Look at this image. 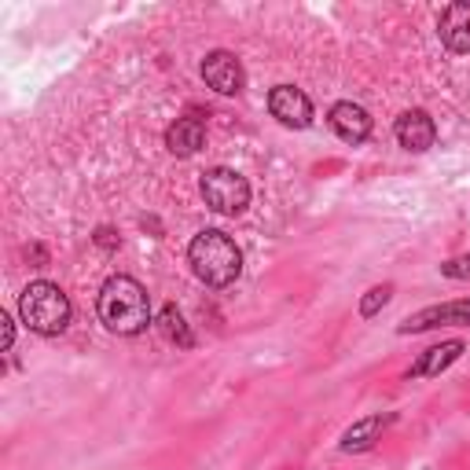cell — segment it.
Segmentation results:
<instances>
[{
	"instance_id": "1",
	"label": "cell",
	"mask_w": 470,
	"mask_h": 470,
	"mask_svg": "<svg viewBox=\"0 0 470 470\" xmlns=\"http://www.w3.org/2000/svg\"><path fill=\"white\" fill-rule=\"evenodd\" d=\"M100 320L107 331L121 334V338H133L140 331H147L151 324V301H147V291L136 284L133 276H111L103 291H100Z\"/></svg>"
},
{
	"instance_id": "2",
	"label": "cell",
	"mask_w": 470,
	"mask_h": 470,
	"mask_svg": "<svg viewBox=\"0 0 470 470\" xmlns=\"http://www.w3.org/2000/svg\"><path fill=\"white\" fill-rule=\"evenodd\" d=\"M187 265H192V272L206 287H228L243 272V250L235 246L232 235L206 228L192 239V246H187Z\"/></svg>"
},
{
	"instance_id": "3",
	"label": "cell",
	"mask_w": 470,
	"mask_h": 470,
	"mask_svg": "<svg viewBox=\"0 0 470 470\" xmlns=\"http://www.w3.org/2000/svg\"><path fill=\"white\" fill-rule=\"evenodd\" d=\"M19 317L29 331L37 334H62L70 327V317H74V305L67 298V291L48 284V279H37V284H29L19 298Z\"/></svg>"
},
{
	"instance_id": "4",
	"label": "cell",
	"mask_w": 470,
	"mask_h": 470,
	"mask_svg": "<svg viewBox=\"0 0 470 470\" xmlns=\"http://www.w3.org/2000/svg\"><path fill=\"white\" fill-rule=\"evenodd\" d=\"M199 192L206 199V206L213 213H243L250 206V184L243 173L228 169V166H217V169H206L202 173V184H199Z\"/></svg>"
},
{
	"instance_id": "5",
	"label": "cell",
	"mask_w": 470,
	"mask_h": 470,
	"mask_svg": "<svg viewBox=\"0 0 470 470\" xmlns=\"http://www.w3.org/2000/svg\"><path fill=\"white\" fill-rule=\"evenodd\" d=\"M433 327H470V298L419 309L416 317H408L397 327V334H419V331H433Z\"/></svg>"
},
{
	"instance_id": "6",
	"label": "cell",
	"mask_w": 470,
	"mask_h": 470,
	"mask_svg": "<svg viewBox=\"0 0 470 470\" xmlns=\"http://www.w3.org/2000/svg\"><path fill=\"white\" fill-rule=\"evenodd\" d=\"M202 81L221 92V96H239L243 85H246V74H243V62L235 59V52H225L217 48L202 59Z\"/></svg>"
},
{
	"instance_id": "7",
	"label": "cell",
	"mask_w": 470,
	"mask_h": 470,
	"mask_svg": "<svg viewBox=\"0 0 470 470\" xmlns=\"http://www.w3.org/2000/svg\"><path fill=\"white\" fill-rule=\"evenodd\" d=\"M268 114L279 125H287V129H309L312 125V103L294 85H276L268 92Z\"/></svg>"
},
{
	"instance_id": "8",
	"label": "cell",
	"mask_w": 470,
	"mask_h": 470,
	"mask_svg": "<svg viewBox=\"0 0 470 470\" xmlns=\"http://www.w3.org/2000/svg\"><path fill=\"white\" fill-rule=\"evenodd\" d=\"M393 133H397V144H400L404 151L423 154V151H430L433 140H437V125H433V118H430L426 111L416 107V111H404V114L397 118Z\"/></svg>"
},
{
	"instance_id": "9",
	"label": "cell",
	"mask_w": 470,
	"mask_h": 470,
	"mask_svg": "<svg viewBox=\"0 0 470 470\" xmlns=\"http://www.w3.org/2000/svg\"><path fill=\"white\" fill-rule=\"evenodd\" d=\"M437 37H441V45L449 52L466 55L470 52V4H463V0L449 4L441 12V19H437Z\"/></svg>"
},
{
	"instance_id": "10",
	"label": "cell",
	"mask_w": 470,
	"mask_h": 470,
	"mask_svg": "<svg viewBox=\"0 0 470 470\" xmlns=\"http://www.w3.org/2000/svg\"><path fill=\"white\" fill-rule=\"evenodd\" d=\"M327 121H331V129L338 133V140H346V144H364L371 136V114L360 103H350V100L334 103Z\"/></svg>"
},
{
	"instance_id": "11",
	"label": "cell",
	"mask_w": 470,
	"mask_h": 470,
	"mask_svg": "<svg viewBox=\"0 0 470 470\" xmlns=\"http://www.w3.org/2000/svg\"><path fill=\"white\" fill-rule=\"evenodd\" d=\"M463 338H449L441 346H430L426 353H419V360L408 367V379H437L441 371H449L459 357H463Z\"/></svg>"
},
{
	"instance_id": "12",
	"label": "cell",
	"mask_w": 470,
	"mask_h": 470,
	"mask_svg": "<svg viewBox=\"0 0 470 470\" xmlns=\"http://www.w3.org/2000/svg\"><path fill=\"white\" fill-rule=\"evenodd\" d=\"M397 416L393 412H379V416H367V419H357L346 433H342V452H367V449H375V441L383 437V430L393 423Z\"/></svg>"
},
{
	"instance_id": "13",
	"label": "cell",
	"mask_w": 470,
	"mask_h": 470,
	"mask_svg": "<svg viewBox=\"0 0 470 470\" xmlns=\"http://www.w3.org/2000/svg\"><path fill=\"white\" fill-rule=\"evenodd\" d=\"M202 140H206V125H202V118H177L169 129H166V147L177 154V159H187V154H195L199 147H202Z\"/></svg>"
},
{
	"instance_id": "14",
	"label": "cell",
	"mask_w": 470,
	"mask_h": 470,
	"mask_svg": "<svg viewBox=\"0 0 470 470\" xmlns=\"http://www.w3.org/2000/svg\"><path fill=\"white\" fill-rule=\"evenodd\" d=\"M159 331H162L169 342H177L180 350H192V346H195V338H192V331H187V324H184V317H180L177 305H166V309L159 312Z\"/></svg>"
},
{
	"instance_id": "15",
	"label": "cell",
	"mask_w": 470,
	"mask_h": 470,
	"mask_svg": "<svg viewBox=\"0 0 470 470\" xmlns=\"http://www.w3.org/2000/svg\"><path fill=\"white\" fill-rule=\"evenodd\" d=\"M393 298V284H379V287H371L364 298H360V317L371 320V317H379V312L390 305Z\"/></svg>"
},
{
	"instance_id": "16",
	"label": "cell",
	"mask_w": 470,
	"mask_h": 470,
	"mask_svg": "<svg viewBox=\"0 0 470 470\" xmlns=\"http://www.w3.org/2000/svg\"><path fill=\"white\" fill-rule=\"evenodd\" d=\"M441 276H449V279H466V276H470V254L445 261V265H441Z\"/></svg>"
},
{
	"instance_id": "17",
	"label": "cell",
	"mask_w": 470,
	"mask_h": 470,
	"mask_svg": "<svg viewBox=\"0 0 470 470\" xmlns=\"http://www.w3.org/2000/svg\"><path fill=\"white\" fill-rule=\"evenodd\" d=\"M0 327H4V338H0V346H4V350H12V346H15V320L8 317V312H4V317H0Z\"/></svg>"
},
{
	"instance_id": "18",
	"label": "cell",
	"mask_w": 470,
	"mask_h": 470,
	"mask_svg": "<svg viewBox=\"0 0 470 470\" xmlns=\"http://www.w3.org/2000/svg\"><path fill=\"white\" fill-rule=\"evenodd\" d=\"M96 246H103V250H118V235H114L111 228H100V232H96Z\"/></svg>"
},
{
	"instance_id": "19",
	"label": "cell",
	"mask_w": 470,
	"mask_h": 470,
	"mask_svg": "<svg viewBox=\"0 0 470 470\" xmlns=\"http://www.w3.org/2000/svg\"><path fill=\"white\" fill-rule=\"evenodd\" d=\"M26 258H34V261H37V268H45V265H48V250L34 243V246H29V250H26Z\"/></svg>"
}]
</instances>
